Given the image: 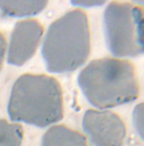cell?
I'll use <instances>...</instances> for the list:
<instances>
[{
	"mask_svg": "<svg viewBox=\"0 0 144 146\" xmlns=\"http://www.w3.org/2000/svg\"><path fill=\"white\" fill-rule=\"evenodd\" d=\"M44 28L37 21L27 19L15 23L8 47V62L21 66L26 64L37 51Z\"/></svg>",
	"mask_w": 144,
	"mask_h": 146,
	"instance_id": "obj_6",
	"label": "cell"
},
{
	"mask_svg": "<svg viewBox=\"0 0 144 146\" xmlns=\"http://www.w3.org/2000/svg\"><path fill=\"white\" fill-rule=\"evenodd\" d=\"M41 146H88L84 135L63 125L50 127L42 137Z\"/></svg>",
	"mask_w": 144,
	"mask_h": 146,
	"instance_id": "obj_7",
	"label": "cell"
},
{
	"mask_svg": "<svg viewBox=\"0 0 144 146\" xmlns=\"http://www.w3.org/2000/svg\"><path fill=\"white\" fill-rule=\"evenodd\" d=\"M82 127L92 146H123L125 142V123L114 112L88 109L83 116Z\"/></svg>",
	"mask_w": 144,
	"mask_h": 146,
	"instance_id": "obj_5",
	"label": "cell"
},
{
	"mask_svg": "<svg viewBox=\"0 0 144 146\" xmlns=\"http://www.w3.org/2000/svg\"><path fill=\"white\" fill-rule=\"evenodd\" d=\"M89 51L91 33L87 14L74 9L49 27L41 52L49 71L66 74L83 65Z\"/></svg>",
	"mask_w": 144,
	"mask_h": 146,
	"instance_id": "obj_3",
	"label": "cell"
},
{
	"mask_svg": "<svg viewBox=\"0 0 144 146\" xmlns=\"http://www.w3.org/2000/svg\"><path fill=\"white\" fill-rule=\"evenodd\" d=\"M46 0H0V13L4 17H31L46 8Z\"/></svg>",
	"mask_w": 144,
	"mask_h": 146,
	"instance_id": "obj_8",
	"label": "cell"
},
{
	"mask_svg": "<svg viewBox=\"0 0 144 146\" xmlns=\"http://www.w3.org/2000/svg\"><path fill=\"white\" fill-rule=\"evenodd\" d=\"M5 53H7V41H5V37L1 35V32H0V70H1V67H3Z\"/></svg>",
	"mask_w": 144,
	"mask_h": 146,
	"instance_id": "obj_12",
	"label": "cell"
},
{
	"mask_svg": "<svg viewBox=\"0 0 144 146\" xmlns=\"http://www.w3.org/2000/svg\"><path fill=\"white\" fill-rule=\"evenodd\" d=\"M23 128L18 123L0 119V146H21Z\"/></svg>",
	"mask_w": 144,
	"mask_h": 146,
	"instance_id": "obj_9",
	"label": "cell"
},
{
	"mask_svg": "<svg viewBox=\"0 0 144 146\" xmlns=\"http://www.w3.org/2000/svg\"><path fill=\"white\" fill-rule=\"evenodd\" d=\"M84 97L98 109L128 104L139 97L135 67L121 58L103 57L93 60L78 75Z\"/></svg>",
	"mask_w": 144,
	"mask_h": 146,
	"instance_id": "obj_1",
	"label": "cell"
},
{
	"mask_svg": "<svg viewBox=\"0 0 144 146\" xmlns=\"http://www.w3.org/2000/svg\"><path fill=\"white\" fill-rule=\"evenodd\" d=\"M72 4L74 7L79 8H89V7H100V5L105 4V0H78V1H72Z\"/></svg>",
	"mask_w": 144,
	"mask_h": 146,
	"instance_id": "obj_11",
	"label": "cell"
},
{
	"mask_svg": "<svg viewBox=\"0 0 144 146\" xmlns=\"http://www.w3.org/2000/svg\"><path fill=\"white\" fill-rule=\"evenodd\" d=\"M109 51L116 57L144 55V8L131 3H110L103 13Z\"/></svg>",
	"mask_w": 144,
	"mask_h": 146,
	"instance_id": "obj_4",
	"label": "cell"
},
{
	"mask_svg": "<svg viewBox=\"0 0 144 146\" xmlns=\"http://www.w3.org/2000/svg\"><path fill=\"white\" fill-rule=\"evenodd\" d=\"M133 123L137 133L139 137L144 140V103H139L135 106L133 112Z\"/></svg>",
	"mask_w": 144,
	"mask_h": 146,
	"instance_id": "obj_10",
	"label": "cell"
},
{
	"mask_svg": "<svg viewBox=\"0 0 144 146\" xmlns=\"http://www.w3.org/2000/svg\"><path fill=\"white\" fill-rule=\"evenodd\" d=\"M14 122L47 127L64 117V98L59 81L49 75L24 74L14 83L8 102Z\"/></svg>",
	"mask_w": 144,
	"mask_h": 146,
	"instance_id": "obj_2",
	"label": "cell"
}]
</instances>
